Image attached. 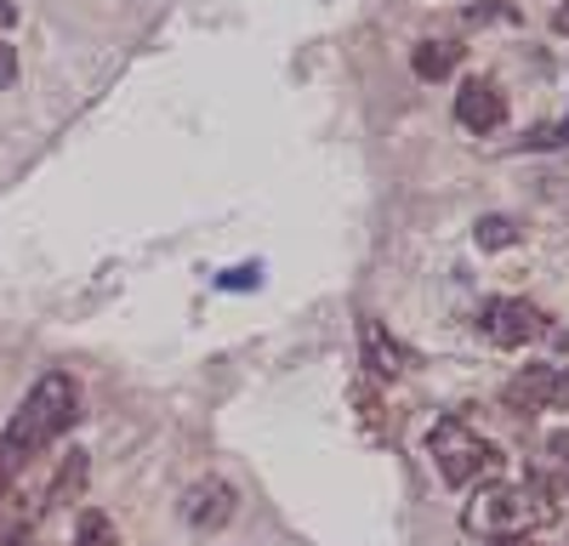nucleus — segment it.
Returning <instances> with one entry per match:
<instances>
[{
    "label": "nucleus",
    "mask_w": 569,
    "mask_h": 546,
    "mask_svg": "<svg viewBox=\"0 0 569 546\" xmlns=\"http://www.w3.org/2000/svg\"><path fill=\"white\" fill-rule=\"evenodd\" d=\"M80 416V387L63 376V371H46L23 404H18V416L7 422V433H0V455H7L12 467H23L29 455H40L46 444H58Z\"/></svg>",
    "instance_id": "1"
},
{
    "label": "nucleus",
    "mask_w": 569,
    "mask_h": 546,
    "mask_svg": "<svg viewBox=\"0 0 569 546\" xmlns=\"http://www.w3.org/2000/svg\"><path fill=\"white\" fill-rule=\"evenodd\" d=\"M467 524L485 535H536V529L558 524V501L541 484H490L467 507Z\"/></svg>",
    "instance_id": "2"
},
{
    "label": "nucleus",
    "mask_w": 569,
    "mask_h": 546,
    "mask_svg": "<svg viewBox=\"0 0 569 546\" xmlns=\"http://www.w3.org/2000/svg\"><path fill=\"white\" fill-rule=\"evenodd\" d=\"M427 449H433V467L450 489H467V484L501 473V449L490 438H479L461 416H439L433 433H427Z\"/></svg>",
    "instance_id": "3"
},
{
    "label": "nucleus",
    "mask_w": 569,
    "mask_h": 546,
    "mask_svg": "<svg viewBox=\"0 0 569 546\" xmlns=\"http://www.w3.org/2000/svg\"><path fill=\"white\" fill-rule=\"evenodd\" d=\"M552 325H547V313L536 307V302H525V296H490L485 307H479V336L490 342V347H530V342H541Z\"/></svg>",
    "instance_id": "4"
},
{
    "label": "nucleus",
    "mask_w": 569,
    "mask_h": 546,
    "mask_svg": "<svg viewBox=\"0 0 569 546\" xmlns=\"http://www.w3.org/2000/svg\"><path fill=\"white\" fill-rule=\"evenodd\" d=\"M558 398H569V364H525L507 387H501V404L507 410H552Z\"/></svg>",
    "instance_id": "5"
},
{
    "label": "nucleus",
    "mask_w": 569,
    "mask_h": 546,
    "mask_svg": "<svg viewBox=\"0 0 569 546\" xmlns=\"http://www.w3.org/2000/svg\"><path fill=\"white\" fill-rule=\"evenodd\" d=\"M456 125L472 131V136L501 131L507 125V91L496 80H479V74L461 80V91H456Z\"/></svg>",
    "instance_id": "6"
},
{
    "label": "nucleus",
    "mask_w": 569,
    "mask_h": 546,
    "mask_svg": "<svg viewBox=\"0 0 569 546\" xmlns=\"http://www.w3.org/2000/svg\"><path fill=\"white\" fill-rule=\"evenodd\" d=\"M359 358H365V371L376 376V382H399L410 364H416V353L382 325V318H359Z\"/></svg>",
    "instance_id": "7"
},
{
    "label": "nucleus",
    "mask_w": 569,
    "mask_h": 546,
    "mask_svg": "<svg viewBox=\"0 0 569 546\" xmlns=\"http://www.w3.org/2000/svg\"><path fill=\"white\" fill-rule=\"evenodd\" d=\"M233 513H240V495H233V484L228 478H200V484H188V495H182V518H188V529H222V524H233Z\"/></svg>",
    "instance_id": "8"
},
{
    "label": "nucleus",
    "mask_w": 569,
    "mask_h": 546,
    "mask_svg": "<svg viewBox=\"0 0 569 546\" xmlns=\"http://www.w3.org/2000/svg\"><path fill=\"white\" fill-rule=\"evenodd\" d=\"M456 63H461L456 40H416V52H410V69L421 80H445V74H456Z\"/></svg>",
    "instance_id": "9"
},
{
    "label": "nucleus",
    "mask_w": 569,
    "mask_h": 546,
    "mask_svg": "<svg viewBox=\"0 0 569 546\" xmlns=\"http://www.w3.org/2000/svg\"><path fill=\"white\" fill-rule=\"evenodd\" d=\"M472 240H479V251H512L518 240H525V228H518L512 216H501V211H490V216L472 222Z\"/></svg>",
    "instance_id": "10"
},
{
    "label": "nucleus",
    "mask_w": 569,
    "mask_h": 546,
    "mask_svg": "<svg viewBox=\"0 0 569 546\" xmlns=\"http://www.w3.org/2000/svg\"><path fill=\"white\" fill-rule=\"evenodd\" d=\"M74 546H120L114 518H109V513H98V507H86V513L74 518Z\"/></svg>",
    "instance_id": "11"
},
{
    "label": "nucleus",
    "mask_w": 569,
    "mask_h": 546,
    "mask_svg": "<svg viewBox=\"0 0 569 546\" xmlns=\"http://www.w3.org/2000/svg\"><path fill=\"white\" fill-rule=\"evenodd\" d=\"M80 484H86V455L69 449V462H63V473H58V484H52V501H74Z\"/></svg>",
    "instance_id": "12"
},
{
    "label": "nucleus",
    "mask_w": 569,
    "mask_h": 546,
    "mask_svg": "<svg viewBox=\"0 0 569 546\" xmlns=\"http://www.w3.org/2000/svg\"><path fill=\"white\" fill-rule=\"evenodd\" d=\"M217 285H222V291H257V285H262V262H240V267H228Z\"/></svg>",
    "instance_id": "13"
},
{
    "label": "nucleus",
    "mask_w": 569,
    "mask_h": 546,
    "mask_svg": "<svg viewBox=\"0 0 569 546\" xmlns=\"http://www.w3.org/2000/svg\"><path fill=\"white\" fill-rule=\"evenodd\" d=\"M525 149H569V125H541V131H530Z\"/></svg>",
    "instance_id": "14"
},
{
    "label": "nucleus",
    "mask_w": 569,
    "mask_h": 546,
    "mask_svg": "<svg viewBox=\"0 0 569 546\" xmlns=\"http://www.w3.org/2000/svg\"><path fill=\"white\" fill-rule=\"evenodd\" d=\"M12 80H18V46L0 34V85H12Z\"/></svg>",
    "instance_id": "15"
},
{
    "label": "nucleus",
    "mask_w": 569,
    "mask_h": 546,
    "mask_svg": "<svg viewBox=\"0 0 569 546\" xmlns=\"http://www.w3.org/2000/svg\"><path fill=\"white\" fill-rule=\"evenodd\" d=\"M547 455L558 467H569V427H558V433H547Z\"/></svg>",
    "instance_id": "16"
},
{
    "label": "nucleus",
    "mask_w": 569,
    "mask_h": 546,
    "mask_svg": "<svg viewBox=\"0 0 569 546\" xmlns=\"http://www.w3.org/2000/svg\"><path fill=\"white\" fill-rule=\"evenodd\" d=\"M490 18H512L507 7H485V0H479V7H467V23H490Z\"/></svg>",
    "instance_id": "17"
},
{
    "label": "nucleus",
    "mask_w": 569,
    "mask_h": 546,
    "mask_svg": "<svg viewBox=\"0 0 569 546\" xmlns=\"http://www.w3.org/2000/svg\"><path fill=\"white\" fill-rule=\"evenodd\" d=\"M12 478H18V467L7 462V455H0V501H7V489H12Z\"/></svg>",
    "instance_id": "18"
},
{
    "label": "nucleus",
    "mask_w": 569,
    "mask_h": 546,
    "mask_svg": "<svg viewBox=\"0 0 569 546\" xmlns=\"http://www.w3.org/2000/svg\"><path fill=\"white\" fill-rule=\"evenodd\" d=\"M490 546H536L530 535H490Z\"/></svg>",
    "instance_id": "19"
},
{
    "label": "nucleus",
    "mask_w": 569,
    "mask_h": 546,
    "mask_svg": "<svg viewBox=\"0 0 569 546\" xmlns=\"http://www.w3.org/2000/svg\"><path fill=\"white\" fill-rule=\"evenodd\" d=\"M18 23V7H12V0H0V29H12Z\"/></svg>",
    "instance_id": "20"
},
{
    "label": "nucleus",
    "mask_w": 569,
    "mask_h": 546,
    "mask_svg": "<svg viewBox=\"0 0 569 546\" xmlns=\"http://www.w3.org/2000/svg\"><path fill=\"white\" fill-rule=\"evenodd\" d=\"M552 23H558V29H563V34H569V7H563V12H558V18H552Z\"/></svg>",
    "instance_id": "21"
}]
</instances>
